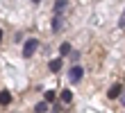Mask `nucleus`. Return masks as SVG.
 Returning a JSON list of instances; mask_svg holds the SVG:
<instances>
[{
  "mask_svg": "<svg viewBox=\"0 0 125 113\" xmlns=\"http://www.w3.org/2000/svg\"><path fill=\"white\" fill-rule=\"evenodd\" d=\"M36 48H39V41L36 39H27L25 45H23V57H32L36 52Z\"/></svg>",
  "mask_w": 125,
  "mask_h": 113,
  "instance_id": "obj_1",
  "label": "nucleus"
},
{
  "mask_svg": "<svg viewBox=\"0 0 125 113\" xmlns=\"http://www.w3.org/2000/svg\"><path fill=\"white\" fill-rule=\"evenodd\" d=\"M82 75H84V68L82 66H71V72H68L71 84H77V81L82 79Z\"/></svg>",
  "mask_w": 125,
  "mask_h": 113,
  "instance_id": "obj_2",
  "label": "nucleus"
},
{
  "mask_svg": "<svg viewBox=\"0 0 125 113\" xmlns=\"http://www.w3.org/2000/svg\"><path fill=\"white\" fill-rule=\"evenodd\" d=\"M68 2H55V18H62V14L66 11V9H68Z\"/></svg>",
  "mask_w": 125,
  "mask_h": 113,
  "instance_id": "obj_3",
  "label": "nucleus"
},
{
  "mask_svg": "<svg viewBox=\"0 0 125 113\" xmlns=\"http://www.w3.org/2000/svg\"><path fill=\"white\" fill-rule=\"evenodd\" d=\"M11 102V93L9 90H2V93H0V104H9Z\"/></svg>",
  "mask_w": 125,
  "mask_h": 113,
  "instance_id": "obj_4",
  "label": "nucleus"
},
{
  "mask_svg": "<svg viewBox=\"0 0 125 113\" xmlns=\"http://www.w3.org/2000/svg\"><path fill=\"white\" fill-rule=\"evenodd\" d=\"M48 68H50V70H52V72H57V70H59V68H62V59H52Z\"/></svg>",
  "mask_w": 125,
  "mask_h": 113,
  "instance_id": "obj_5",
  "label": "nucleus"
},
{
  "mask_svg": "<svg viewBox=\"0 0 125 113\" xmlns=\"http://www.w3.org/2000/svg\"><path fill=\"white\" fill-rule=\"evenodd\" d=\"M121 90H123V86H118V84L112 86V88H109V97H118V95H121Z\"/></svg>",
  "mask_w": 125,
  "mask_h": 113,
  "instance_id": "obj_6",
  "label": "nucleus"
},
{
  "mask_svg": "<svg viewBox=\"0 0 125 113\" xmlns=\"http://www.w3.org/2000/svg\"><path fill=\"white\" fill-rule=\"evenodd\" d=\"M59 100H62V102H64V104H68V102H71V100H73V93H71V90H64V93H62V95H59Z\"/></svg>",
  "mask_w": 125,
  "mask_h": 113,
  "instance_id": "obj_7",
  "label": "nucleus"
},
{
  "mask_svg": "<svg viewBox=\"0 0 125 113\" xmlns=\"http://www.w3.org/2000/svg\"><path fill=\"white\" fill-rule=\"evenodd\" d=\"M46 111H48V104H46V102H39V104L34 106V113H46Z\"/></svg>",
  "mask_w": 125,
  "mask_h": 113,
  "instance_id": "obj_8",
  "label": "nucleus"
},
{
  "mask_svg": "<svg viewBox=\"0 0 125 113\" xmlns=\"http://www.w3.org/2000/svg\"><path fill=\"white\" fill-rule=\"evenodd\" d=\"M59 52H62V54H71V43H62L59 45Z\"/></svg>",
  "mask_w": 125,
  "mask_h": 113,
  "instance_id": "obj_9",
  "label": "nucleus"
},
{
  "mask_svg": "<svg viewBox=\"0 0 125 113\" xmlns=\"http://www.w3.org/2000/svg\"><path fill=\"white\" fill-rule=\"evenodd\" d=\"M52 100H55V93H52V90H46V100H43V102L48 104V102H52Z\"/></svg>",
  "mask_w": 125,
  "mask_h": 113,
  "instance_id": "obj_10",
  "label": "nucleus"
},
{
  "mask_svg": "<svg viewBox=\"0 0 125 113\" xmlns=\"http://www.w3.org/2000/svg\"><path fill=\"white\" fill-rule=\"evenodd\" d=\"M59 27H62V20H59V18H55V20H52V29L57 32V29H59Z\"/></svg>",
  "mask_w": 125,
  "mask_h": 113,
  "instance_id": "obj_11",
  "label": "nucleus"
},
{
  "mask_svg": "<svg viewBox=\"0 0 125 113\" xmlns=\"http://www.w3.org/2000/svg\"><path fill=\"white\" fill-rule=\"evenodd\" d=\"M121 27H125V11H123V16H121V23H118Z\"/></svg>",
  "mask_w": 125,
  "mask_h": 113,
  "instance_id": "obj_12",
  "label": "nucleus"
},
{
  "mask_svg": "<svg viewBox=\"0 0 125 113\" xmlns=\"http://www.w3.org/2000/svg\"><path fill=\"white\" fill-rule=\"evenodd\" d=\"M121 102H123V106H125V95H123V97H121Z\"/></svg>",
  "mask_w": 125,
  "mask_h": 113,
  "instance_id": "obj_13",
  "label": "nucleus"
},
{
  "mask_svg": "<svg viewBox=\"0 0 125 113\" xmlns=\"http://www.w3.org/2000/svg\"><path fill=\"white\" fill-rule=\"evenodd\" d=\"M0 41H2V32H0Z\"/></svg>",
  "mask_w": 125,
  "mask_h": 113,
  "instance_id": "obj_14",
  "label": "nucleus"
}]
</instances>
